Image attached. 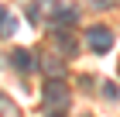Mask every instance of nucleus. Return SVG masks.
I'll list each match as a JSON object with an SVG mask.
<instances>
[{
	"mask_svg": "<svg viewBox=\"0 0 120 117\" xmlns=\"http://www.w3.org/2000/svg\"><path fill=\"white\" fill-rule=\"evenodd\" d=\"M55 38H58V48H62V52H75V38L69 35V31H55Z\"/></svg>",
	"mask_w": 120,
	"mask_h": 117,
	"instance_id": "20e7f679",
	"label": "nucleus"
},
{
	"mask_svg": "<svg viewBox=\"0 0 120 117\" xmlns=\"http://www.w3.org/2000/svg\"><path fill=\"white\" fill-rule=\"evenodd\" d=\"M10 62L21 72H34V55H31L28 48H14V52H10Z\"/></svg>",
	"mask_w": 120,
	"mask_h": 117,
	"instance_id": "7ed1b4c3",
	"label": "nucleus"
},
{
	"mask_svg": "<svg viewBox=\"0 0 120 117\" xmlns=\"http://www.w3.org/2000/svg\"><path fill=\"white\" fill-rule=\"evenodd\" d=\"M86 41H89V48H93V52H110V48H113V31H110V28H100V24H93L89 28V31H86Z\"/></svg>",
	"mask_w": 120,
	"mask_h": 117,
	"instance_id": "f03ea898",
	"label": "nucleus"
},
{
	"mask_svg": "<svg viewBox=\"0 0 120 117\" xmlns=\"http://www.w3.org/2000/svg\"><path fill=\"white\" fill-rule=\"evenodd\" d=\"M103 93H106L110 100H117V86H113V83H106V86H103Z\"/></svg>",
	"mask_w": 120,
	"mask_h": 117,
	"instance_id": "39448f33",
	"label": "nucleus"
},
{
	"mask_svg": "<svg viewBox=\"0 0 120 117\" xmlns=\"http://www.w3.org/2000/svg\"><path fill=\"white\" fill-rule=\"evenodd\" d=\"M100 4H110V0H100Z\"/></svg>",
	"mask_w": 120,
	"mask_h": 117,
	"instance_id": "0eeeda50",
	"label": "nucleus"
},
{
	"mask_svg": "<svg viewBox=\"0 0 120 117\" xmlns=\"http://www.w3.org/2000/svg\"><path fill=\"white\" fill-rule=\"evenodd\" d=\"M4 24H7V14H4V7H0V31H4Z\"/></svg>",
	"mask_w": 120,
	"mask_h": 117,
	"instance_id": "423d86ee",
	"label": "nucleus"
},
{
	"mask_svg": "<svg viewBox=\"0 0 120 117\" xmlns=\"http://www.w3.org/2000/svg\"><path fill=\"white\" fill-rule=\"evenodd\" d=\"M41 100H45V110H62L65 100H69V86L62 79H48L45 90H41Z\"/></svg>",
	"mask_w": 120,
	"mask_h": 117,
	"instance_id": "f257e3e1",
	"label": "nucleus"
}]
</instances>
